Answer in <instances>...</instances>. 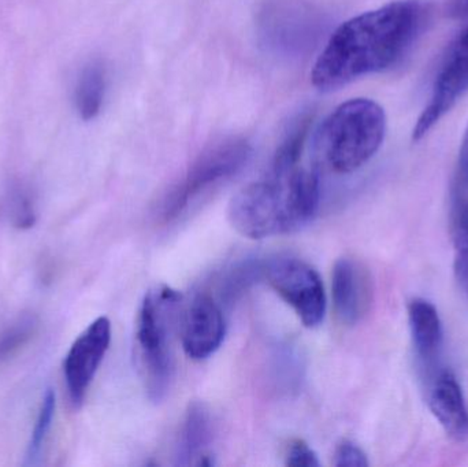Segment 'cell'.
Wrapping results in <instances>:
<instances>
[{"label": "cell", "mask_w": 468, "mask_h": 467, "mask_svg": "<svg viewBox=\"0 0 468 467\" xmlns=\"http://www.w3.org/2000/svg\"><path fill=\"white\" fill-rule=\"evenodd\" d=\"M429 18L426 0H393L341 24L311 71L324 92L399 65L422 36Z\"/></svg>", "instance_id": "6da1fadb"}, {"label": "cell", "mask_w": 468, "mask_h": 467, "mask_svg": "<svg viewBox=\"0 0 468 467\" xmlns=\"http://www.w3.org/2000/svg\"><path fill=\"white\" fill-rule=\"evenodd\" d=\"M387 125L384 109L371 99L340 104L321 132L322 151L330 169L349 175L365 166L381 148Z\"/></svg>", "instance_id": "7a4b0ae2"}, {"label": "cell", "mask_w": 468, "mask_h": 467, "mask_svg": "<svg viewBox=\"0 0 468 467\" xmlns=\"http://www.w3.org/2000/svg\"><path fill=\"white\" fill-rule=\"evenodd\" d=\"M180 302L177 291L169 287L156 288L145 295L137 315V347L148 397L155 403L166 397L175 372L173 318Z\"/></svg>", "instance_id": "3957f363"}, {"label": "cell", "mask_w": 468, "mask_h": 467, "mask_svg": "<svg viewBox=\"0 0 468 467\" xmlns=\"http://www.w3.org/2000/svg\"><path fill=\"white\" fill-rule=\"evenodd\" d=\"M228 218L239 235L253 240L285 235L304 227L292 205L288 177L270 175L234 195Z\"/></svg>", "instance_id": "277c9868"}, {"label": "cell", "mask_w": 468, "mask_h": 467, "mask_svg": "<svg viewBox=\"0 0 468 467\" xmlns=\"http://www.w3.org/2000/svg\"><path fill=\"white\" fill-rule=\"evenodd\" d=\"M250 154L252 148L241 139L227 140L208 148L165 196L161 218L165 222L178 218L203 192L237 175L250 161Z\"/></svg>", "instance_id": "5b68a950"}, {"label": "cell", "mask_w": 468, "mask_h": 467, "mask_svg": "<svg viewBox=\"0 0 468 467\" xmlns=\"http://www.w3.org/2000/svg\"><path fill=\"white\" fill-rule=\"evenodd\" d=\"M272 290L294 310L307 328H315L326 314V293L318 271L304 260L277 257L263 269Z\"/></svg>", "instance_id": "8992f818"}, {"label": "cell", "mask_w": 468, "mask_h": 467, "mask_svg": "<svg viewBox=\"0 0 468 467\" xmlns=\"http://www.w3.org/2000/svg\"><path fill=\"white\" fill-rule=\"evenodd\" d=\"M466 25L448 47L434 80L428 106L420 112L412 140H422L468 92V16Z\"/></svg>", "instance_id": "52a82bcc"}, {"label": "cell", "mask_w": 468, "mask_h": 467, "mask_svg": "<svg viewBox=\"0 0 468 467\" xmlns=\"http://www.w3.org/2000/svg\"><path fill=\"white\" fill-rule=\"evenodd\" d=\"M112 342V323L101 317L93 321L71 345L63 364L69 397L74 406L84 402L85 395Z\"/></svg>", "instance_id": "ba28073f"}, {"label": "cell", "mask_w": 468, "mask_h": 467, "mask_svg": "<svg viewBox=\"0 0 468 467\" xmlns=\"http://www.w3.org/2000/svg\"><path fill=\"white\" fill-rule=\"evenodd\" d=\"M332 293L338 320L344 325H357L367 317L373 306L370 271L355 258H340L333 268Z\"/></svg>", "instance_id": "9c48e42d"}, {"label": "cell", "mask_w": 468, "mask_h": 467, "mask_svg": "<svg viewBox=\"0 0 468 467\" xmlns=\"http://www.w3.org/2000/svg\"><path fill=\"white\" fill-rule=\"evenodd\" d=\"M224 313L211 296L197 295L184 315L181 339L188 358L203 361L213 356L225 339Z\"/></svg>", "instance_id": "30bf717a"}, {"label": "cell", "mask_w": 468, "mask_h": 467, "mask_svg": "<svg viewBox=\"0 0 468 467\" xmlns=\"http://www.w3.org/2000/svg\"><path fill=\"white\" fill-rule=\"evenodd\" d=\"M429 408L447 435L455 440L468 438V409L461 384L453 373L444 370L431 383Z\"/></svg>", "instance_id": "8fae6325"}, {"label": "cell", "mask_w": 468, "mask_h": 467, "mask_svg": "<svg viewBox=\"0 0 468 467\" xmlns=\"http://www.w3.org/2000/svg\"><path fill=\"white\" fill-rule=\"evenodd\" d=\"M213 433V419L208 409L200 402L191 403L178 436L176 465L213 466V457L207 451Z\"/></svg>", "instance_id": "7c38bea8"}, {"label": "cell", "mask_w": 468, "mask_h": 467, "mask_svg": "<svg viewBox=\"0 0 468 467\" xmlns=\"http://www.w3.org/2000/svg\"><path fill=\"white\" fill-rule=\"evenodd\" d=\"M412 342L420 361L434 364L442 345V324L433 303L426 299H412L409 304Z\"/></svg>", "instance_id": "4fadbf2b"}, {"label": "cell", "mask_w": 468, "mask_h": 467, "mask_svg": "<svg viewBox=\"0 0 468 467\" xmlns=\"http://www.w3.org/2000/svg\"><path fill=\"white\" fill-rule=\"evenodd\" d=\"M106 95V68L93 60L82 69L76 87V106L80 117L90 121L98 117Z\"/></svg>", "instance_id": "5bb4252c"}, {"label": "cell", "mask_w": 468, "mask_h": 467, "mask_svg": "<svg viewBox=\"0 0 468 467\" xmlns=\"http://www.w3.org/2000/svg\"><path fill=\"white\" fill-rule=\"evenodd\" d=\"M311 123H313V115L311 114L302 115L293 123L291 131L286 133L285 139L281 142L277 151H275L271 167H270V175L277 178H285L293 170L297 169V164H299L300 156H302Z\"/></svg>", "instance_id": "9a60e30c"}, {"label": "cell", "mask_w": 468, "mask_h": 467, "mask_svg": "<svg viewBox=\"0 0 468 467\" xmlns=\"http://www.w3.org/2000/svg\"><path fill=\"white\" fill-rule=\"evenodd\" d=\"M55 409H57V397L54 389H47L38 410L37 419L27 444V455H25V465L33 466L40 462L44 451V444L48 439L49 430L54 422Z\"/></svg>", "instance_id": "2e32d148"}, {"label": "cell", "mask_w": 468, "mask_h": 467, "mask_svg": "<svg viewBox=\"0 0 468 467\" xmlns=\"http://www.w3.org/2000/svg\"><path fill=\"white\" fill-rule=\"evenodd\" d=\"M451 233L455 251L456 281L468 296V207L451 211Z\"/></svg>", "instance_id": "e0dca14e"}, {"label": "cell", "mask_w": 468, "mask_h": 467, "mask_svg": "<svg viewBox=\"0 0 468 467\" xmlns=\"http://www.w3.org/2000/svg\"><path fill=\"white\" fill-rule=\"evenodd\" d=\"M3 216L18 229H29L36 224V206L32 195L24 186H13L2 205Z\"/></svg>", "instance_id": "ac0fdd59"}, {"label": "cell", "mask_w": 468, "mask_h": 467, "mask_svg": "<svg viewBox=\"0 0 468 467\" xmlns=\"http://www.w3.org/2000/svg\"><path fill=\"white\" fill-rule=\"evenodd\" d=\"M37 329L35 315L25 314L0 334V361L10 358L19 348L24 347Z\"/></svg>", "instance_id": "d6986e66"}, {"label": "cell", "mask_w": 468, "mask_h": 467, "mask_svg": "<svg viewBox=\"0 0 468 467\" xmlns=\"http://www.w3.org/2000/svg\"><path fill=\"white\" fill-rule=\"evenodd\" d=\"M335 465L340 467L368 466L367 455L354 441L343 440L335 449Z\"/></svg>", "instance_id": "ffe728a7"}, {"label": "cell", "mask_w": 468, "mask_h": 467, "mask_svg": "<svg viewBox=\"0 0 468 467\" xmlns=\"http://www.w3.org/2000/svg\"><path fill=\"white\" fill-rule=\"evenodd\" d=\"M319 463L318 455L305 441L294 440L286 452V466L316 467Z\"/></svg>", "instance_id": "44dd1931"}, {"label": "cell", "mask_w": 468, "mask_h": 467, "mask_svg": "<svg viewBox=\"0 0 468 467\" xmlns=\"http://www.w3.org/2000/svg\"><path fill=\"white\" fill-rule=\"evenodd\" d=\"M452 14L456 16V18H467L468 0H453Z\"/></svg>", "instance_id": "7402d4cb"}]
</instances>
